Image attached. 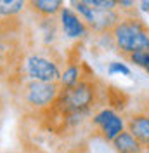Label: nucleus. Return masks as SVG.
<instances>
[{
	"mask_svg": "<svg viewBox=\"0 0 149 153\" xmlns=\"http://www.w3.org/2000/svg\"><path fill=\"white\" fill-rule=\"evenodd\" d=\"M97 99H99L97 82L92 76H85L76 85L63 89L54 105L57 106L59 113H63L68 118H74L89 113L95 106Z\"/></svg>",
	"mask_w": 149,
	"mask_h": 153,
	"instance_id": "1",
	"label": "nucleus"
},
{
	"mask_svg": "<svg viewBox=\"0 0 149 153\" xmlns=\"http://www.w3.org/2000/svg\"><path fill=\"white\" fill-rule=\"evenodd\" d=\"M109 35L113 44L125 57L149 51V28L135 16H123Z\"/></svg>",
	"mask_w": 149,
	"mask_h": 153,
	"instance_id": "2",
	"label": "nucleus"
},
{
	"mask_svg": "<svg viewBox=\"0 0 149 153\" xmlns=\"http://www.w3.org/2000/svg\"><path fill=\"white\" fill-rule=\"evenodd\" d=\"M61 94L59 82H40L30 80L23 87V99L31 110H44L47 106L54 105Z\"/></svg>",
	"mask_w": 149,
	"mask_h": 153,
	"instance_id": "3",
	"label": "nucleus"
},
{
	"mask_svg": "<svg viewBox=\"0 0 149 153\" xmlns=\"http://www.w3.org/2000/svg\"><path fill=\"white\" fill-rule=\"evenodd\" d=\"M24 71L30 80H40V82H59L63 75L59 71L57 63L45 54L28 56L24 63Z\"/></svg>",
	"mask_w": 149,
	"mask_h": 153,
	"instance_id": "4",
	"label": "nucleus"
},
{
	"mask_svg": "<svg viewBox=\"0 0 149 153\" xmlns=\"http://www.w3.org/2000/svg\"><path fill=\"white\" fill-rule=\"evenodd\" d=\"M92 124L97 127L104 141H109V143H113L114 137L120 136L127 129V122L123 120V117L111 108H104L99 113H95L92 118Z\"/></svg>",
	"mask_w": 149,
	"mask_h": 153,
	"instance_id": "5",
	"label": "nucleus"
},
{
	"mask_svg": "<svg viewBox=\"0 0 149 153\" xmlns=\"http://www.w3.org/2000/svg\"><path fill=\"white\" fill-rule=\"evenodd\" d=\"M127 131L139 141L144 150L149 148V115L144 111L132 113L127 118Z\"/></svg>",
	"mask_w": 149,
	"mask_h": 153,
	"instance_id": "6",
	"label": "nucleus"
},
{
	"mask_svg": "<svg viewBox=\"0 0 149 153\" xmlns=\"http://www.w3.org/2000/svg\"><path fill=\"white\" fill-rule=\"evenodd\" d=\"M61 28H63L66 37L69 38H82L89 31L87 23L78 14H74L71 9H68V7H64L61 10Z\"/></svg>",
	"mask_w": 149,
	"mask_h": 153,
	"instance_id": "7",
	"label": "nucleus"
},
{
	"mask_svg": "<svg viewBox=\"0 0 149 153\" xmlns=\"http://www.w3.org/2000/svg\"><path fill=\"white\" fill-rule=\"evenodd\" d=\"M64 0H28L30 9L40 18H54L56 14H61Z\"/></svg>",
	"mask_w": 149,
	"mask_h": 153,
	"instance_id": "8",
	"label": "nucleus"
},
{
	"mask_svg": "<svg viewBox=\"0 0 149 153\" xmlns=\"http://www.w3.org/2000/svg\"><path fill=\"white\" fill-rule=\"evenodd\" d=\"M113 148H114L116 153H146L144 146H142V144H140L127 129H125L120 136L114 137Z\"/></svg>",
	"mask_w": 149,
	"mask_h": 153,
	"instance_id": "9",
	"label": "nucleus"
},
{
	"mask_svg": "<svg viewBox=\"0 0 149 153\" xmlns=\"http://www.w3.org/2000/svg\"><path fill=\"white\" fill-rule=\"evenodd\" d=\"M26 5H28V0H0V18H14Z\"/></svg>",
	"mask_w": 149,
	"mask_h": 153,
	"instance_id": "10",
	"label": "nucleus"
},
{
	"mask_svg": "<svg viewBox=\"0 0 149 153\" xmlns=\"http://www.w3.org/2000/svg\"><path fill=\"white\" fill-rule=\"evenodd\" d=\"M82 78H83V76H82V73H80V66H78V65H74V63H69L68 68L63 71L59 84H61L63 89H68V87L76 85Z\"/></svg>",
	"mask_w": 149,
	"mask_h": 153,
	"instance_id": "11",
	"label": "nucleus"
},
{
	"mask_svg": "<svg viewBox=\"0 0 149 153\" xmlns=\"http://www.w3.org/2000/svg\"><path fill=\"white\" fill-rule=\"evenodd\" d=\"M92 10H118L116 0H78Z\"/></svg>",
	"mask_w": 149,
	"mask_h": 153,
	"instance_id": "12",
	"label": "nucleus"
},
{
	"mask_svg": "<svg viewBox=\"0 0 149 153\" xmlns=\"http://www.w3.org/2000/svg\"><path fill=\"white\" fill-rule=\"evenodd\" d=\"M108 73L109 75H114V73H121V75H130V68L127 66L125 63H118V61H114V63H109V68H108Z\"/></svg>",
	"mask_w": 149,
	"mask_h": 153,
	"instance_id": "13",
	"label": "nucleus"
},
{
	"mask_svg": "<svg viewBox=\"0 0 149 153\" xmlns=\"http://www.w3.org/2000/svg\"><path fill=\"white\" fill-rule=\"evenodd\" d=\"M146 54H148V52H135V54H130L127 59H128L130 63H134V65L144 68V63H146Z\"/></svg>",
	"mask_w": 149,
	"mask_h": 153,
	"instance_id": "14",
	"label": "nucleus"
},
{
	"mask_svg": "<svg viewBox=\"0 0 149 153\" xmlns=\"http://www.w3.org/2000/svg\"><path fill=\"white\" fill-rule=\"evenodd\" d=\"M116 4L121 10H128L135 5V0H116Z\"/></svg>",
	"mask_w": 149,
	"mask_h": 153,
	"instance_id": "15",
	"label": "nucleus"
},
{
	"mask_svg": "<svg viewBox=\"0 0 149 153\" xmlns=\"http://www.w3.org/2000/svg\"><path fill=\"white\" fill-rule=\"evenodd\" d=\"M140 9L144 10V12H149V0H142L140 2Z\"/></svg>",
	"mask_w": 149,
	"mask_h": 153,
	"instance_id": "16",
	"label": "nucleus"
},
{
	"mask_svg": "<svg viewBox=\"0 0 149 153\" xmlns=\"http://www.w3.org/2000/svg\"><path fill=\"white\" fill-rule=\"evenodd\" d=\"M144 70L149 73V51H148V54H146V63H144Z\"/></svg>",
	"mask_w": 149,
	"mask_h": 153,
	"instance_id": "17",
	"label": "nucleus"
},
{
	"mask_svg": "<svg viewBox=\"0 0 149 153\" xmlns=\"http://www.w3.org/2000/svg\"><path fill=\"white\" fill-rule=\"evenodd\" d=\"M146 153H149V148H148V150H146Z\"/></svg>",
	"mask_w": 149,
	"mask_h": 153,
	"instance_id": "18",
	"label": "nucleus"
}]
</instances>
